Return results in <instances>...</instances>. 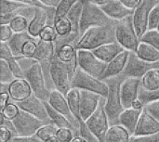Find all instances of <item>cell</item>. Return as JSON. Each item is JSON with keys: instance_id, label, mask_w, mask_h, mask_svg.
<instances>
[{"instance_id": "cell-1", "label": "cell", "mask_w": 159, "mask_h": 142, "mask_svg": "<svg viewBox=\"0 0 159 142\" xmlns=\"http://www.w3.org/2000/svg\"><path fill=\"white\" fill-rule=\"evenodd\" d=\"M117 21L99 27H92L85 32L75 45V49L94 50L105 44L116 42V26Z\"/></svg>"}, {"instance_id": "cell-2", "label": "cell", "mask_w": 159, "mask_h": 142, "mask_svg": "<svg viewBox=\"0 0 159 142\" xmlns=\"http://www.w3.org/2000/svg\"><path fill=\"white\" fill-rule=\"evenodd\" d=\"M125 78L120 74L118 76L105 80L109 87V93L106 98L105 112L108 116L110 125H118V118L125 108L122 105L120 88Z\"/></svg>"}, {"instance_id": "cell-3", "label": "cell", "mask_w": 159, "mask_h": 142, "mask_svg": "<svg viewBox=\"0 0 159 142\" xmlns=\"http://www.w3.org/2000/svg\"><path fill=\"white\" fill-rule=\"evenodd\" d=\"M114 22H116V20H111L93 0H85L80 20L81 35L92 27L105 26Z\"/></svg>"}, {"instance_id": "cell-4", "label": "cell", "mask_w": 159, "mask_h": 142, "mask_svg": "<svg viewBox=\"0 0 159 142\" xmlns=\"http://www.w3.org/2000/svg\"><path fill=\"white\" fill-rule=\"evenodd\" d=\"M72 88L90 91L104 98H107L109 93V87L105 81L87 73L79 67L72 79Z\"/></svg>"}, {"instance_id": "cell-5", "label": "cell", "mask_w": 159, "mask_h": 142, "mask_svg": "<svg viewBox=\"0 0 159 142\" xmlns=\"http://www.w3.org/2000/svg\"><path fill=\"white\" fill-rule=\"evenodd\" d=\"M116 42L124 47V49L136 52L140 45V38L135 31L132 16L117 21L116 26Z\"/></svg>"}, {"instance_id": "cell-6", "label": "cell", "mask_w": 159, "mask_h": 142, "mask_svg": "<svg viewBox=\"0 0 159 142\" xmlns=\"http://www.w3.org/2000/svg\"><path fill=\"white\" fill-rule=\"evenodd\" d=\"M24 79L32 87L33 93L42 101H48L50 92L46 84V79L42 65L39 61L35 62L28 71L24 73Z\"/></svg>"}, {"instance_id": "cell-7", "label": "cell", "mask_w": 159, "mask_h": 142, "mask_svg": "<svg viewBox=\"0 0 159 142\" xmlns=\"http://www.w3.org/2000/svg\"><path fill=\"white\" fill-rule=\"evenodd\" d=\"M50 76L55 87L65 96L72 89V75L67 63L61 61L56 56L50 63Z\"/></svg>"}, {"instance_id": "cell-8", "label": "cell", "mask_w": 159, "mask_h": 142, "mask_svg": "<svg viewBox=\"0 0 159 142\" xmlns=\"http://www.w3.org/2000/svg\"><path fill=\"white\" fill-rule=\"evenodd\" d=\"M105 103H106V98L102 97L98 109L86 122L89 130L100 142H105L106 134L111 126L104 108Z\"/></svg>"}, {"instance_id": "cell-9", "label": "cell", "mask_w": 159, "mask_h": 142, "mask_svg": "<svg viewBox=\"0 0 159 142\" xmlns=\"http://www.w3.org/2000/svg\"><path fill=\"white\" fill-rule=\"evenodd\" d=\"M77 63L84 72L99 79H102L107 68V63L97 58L91 50L87 49L77 50Z\"/></svg>"}, {"instance_id": "cell-10", "label": "cell", "mask_w": 159, "mask_h": 142, "mask_svg": "<svg viewBox=\"0 0 159 142\" xmlns=\"http://www.w3.org/2000/svg\"><path fill=\"white\" fill-rule=\"evenodd\" d=\"M153 69H159V62H148L138 57L136 52L129 51L127 66L121 74L126 78L142 79L149 71Z\"/></svg>"}, {"instance_id": "cell-11", "label": "cell", "mask_w": 159, "mask_h": 142, "mask_svg": "<svg viewBox=\"0 0 159 142\" xmlns=\"http://www.w3.org/2000/svg\"><path fill=\"white\" fill-rule=\"evenodd\" d=\"M17 131L18 137H30L36 135L37 131L45 125L43 121L20 110L19 115L12 121Z\"/></svg>"}, {"instance_id": "cell-12", "label": "cell", "mask_w": 159, "mask_h": 142, "mask_svg": "<svg viewBox=\"0 0 159 142\" xmlns=\"http://www.w3.org/2000/svg\"><path fill=\"white\" fill-rule=\"evenodd\" d=\"M159 2V0H143L140 7H138L132 15L133 25L137 33L138 37L141 38L148 31L149 16L154 7Z\"/></svg>"}, {"instance_id": "cell-13", "label": "cell", "mask_w": 159, "mask_h": 142, "mask_svg": "<svg viewBox=\"0 0 159 142\" xmlns=\"http://www.w3.org/2000/svg\"><path fill=\"white\" fill-rule=\"evenodd\" d=\"M52 108H54L57 112H59L60 113H61L62 115H64L74 126L76 136H78V130H79V125L77 123V121L75 120V118L74 117L67 98L64 94H62L61 92H60L57 89H54L50 92V96L48 101Z\"/></svg>"}, {"instance_id": "cell-14", "label": "cell", "mask_w": 159, "mask_h": 142, "mask_svg": "<svg viewBox=\"0 0 159 142\" xmlns=\"http://www.w3.org/2000/svg\"><path fill=\"white\" fill-rule=\"evenodd\" d=\"M142 87V79L126 78L120 88L121 101L125 109L132 108L133 103L139 100V92Z\"/></svg>"}, {"instance_id": "cell-15", "label": "cell", "mask_w": 159, "mask_h": 142, "mask_svg": "<svg viewBox=\"0 0 159 142\" xmlns=\"http://www.w3.org/2000/svg\"><path fill=\"white\" fill-rule=\"evenodd\" d=\"M17 104L20 108V110L29 113L30 114H32L34 117L38 118L39 120L43 121L45 124H47V125L52 124V122L49 118V115L48 113V111L46 109L44 101H42L40 99H38L34 94H33L26 100L18 102Z\"/></svg>"}, {"instance_id": "cell-16", "label": "cell", "mask_w": 159, "mask_h": 142, "mask_svg": "<svg viewBox=\"0 0 159 142\" xmlns=\"http://www.w3.org/2000/svg\"><path fill=\"white\" fill-rule=\"evenodd\" d=\"M102 97L87 90H80V113L83 121L87 122L98 109Z\"/></svg>"}, {"instance_id": "cell-17", "label": "cell", "mask_w": 159, "mask_h": 142, "mask_svg": "<svg viewBox=\"0 0 159 142\" xmlns=\"http://www.w3.org/2000/svg\"><path fill=\"white\" fill-rule=\"evenodd\" d=\"M103 12L113 20L119 21L132 16L134 10L128 8L120 0H110L106 5L101 7Z\"/></svg>"}, {"instance_id": "cell-18", "label": "cell", "mask_w": 159, "mask_h": 142, "mask_svg": "<svg viewBox=\"0 0 159 142\" xmlns=\"http://www.w3.org/2000/svg\"><path fill=\"white\" fill-rule=\"evenodd\" d=\"M157 133H159V122L143 108L133 136L155 135Z\"/></svg>"}, {"instance_id": "cell-19", "label": "cell", "mask_w": 159, "mask_h": 142, "mask_svg": "<svg viewBox=\"0 0 159 142\" xmlns=\"http://www.w3.org/2000/svg\"><path fill=\"white\" fill-rule=\"evenodd\" d=\"M8 94L11 100L18 103L26 100L34 93L31 86L25 79H15L9 85Z\"/></svg>"}, {"instance_id": "cell-20", "label": "cell", "mask_w": 159, "mask_h": 142, "mask_svg": "<svg viewBox=\"0 0 159 142\" xmlns=\"http://www.w3.org/2000/svg\"><path fill=\"white\" fill-rule=\"evenodd\" d=\"M129 55V51L124 50L117 57H116L113 60L107 63V68L102 77V80L105 81L107 79L122 74L127 66Z\"/></svg>"}, {"instance_id": "cell-21", "label": "cell", "mask_w": 159, "mask_h": 142, "mask_svg": "<svg viewBox=\"0 0 159 142\" xmlns=\"http://www.w3.org/2000/svg\"><path fill=\"white\" fill-rule=\"evenodd\" d=\"M143 110H137L134 108L125 109L118 118V125L124 126L129 132V134L133 136L138 126Z\"/></svg>"}, {"instance_id": "cell-22", "label": "cell", "mask_w": 159, "mask_h": 142, "mask_svg": "<svg viewBox=\"0 0 159 142\" xmlns=\"http://www.w3.org/2000/svg\"><path fill=\"white\" fill-rule=\"evenodd\" d=\"M29 5H24L12 0H1L0 23L1 25L9 24L11 20L18 15V11Z\"/></svg>"}, {"instance_id": "cell-23", "label": "cell", "mask_w": 159, "mask_h": 142, "mask_svg": "<svg viewBox=\"0 0 159 142\" xmlns=\"http://www.w3.org/2000/svg\"><path fill=\"white\" fill-rule=\"evenodd\" d=\"M124 50L126 49H124L122 46H120L117 42H114V43H109V44L101 46L91 51L101 60H102L105 63H109L111 60H113L116 57H117Z\"/></svg>"}, {"instance_id": "cell-24", "label": "cell", "mask_w": 159, "mask_h": 142, "mask_svg": "<svg viewBox=\"0 0 159 142\" xmlns=\"http://www.w3.org/2000/svg\"><path fill=\"white\" fill-rule=\"evenodd\" d=\"M55 55L56 47L54 42H47L39 38L37 42V52L34 59L40 63H50Z\"/></svg>"}, {"instance_id": "cell-25", "label": "cell", "mask_w": 159, "mask_h": 142, "mask_svg": "<svg viewBox=\"0 0 159 142\" xmlns=\"http://www.w3.org/2000/svg\"><path fill=\"white\" fill-rule=\"evenodd\" d=\"M34 39H37V38L33 37L28 32L17 33L13 34V36L10 38V40L8 42H7V44L8 45L14 57H21L22 56V47L25 45V43L30 40H34Z\"/></svg>"}, {"instance_id": "cell-26", "label": "cell", "mask_w": 159, "mask_h": 142, "mask_svg": "<svg viewBox=\"0 0 159 142\" xmlns=\"http://www.w3.org/2000/svg\"><path fill=\"white\" fill-rule=\"evenodd\" d=\"M66 98H67L71 112L74 117L75 118V120L77 121L78 125L81 126L85 124L86 122L83 121L81 117V113H80V90L77 88H72L66 95Z\"/></svg>"}, {"instance_id": "cell-27", "label": "cell", "mask_w": 159, "mask_h": 142, "mask_svg": "<svg viewBox=\"0 0 159 142\" xmlns=\"http://www.w3.org/2000/svg\"><path fill=\"white\" fill-rule=\"evenodd\" d=\"M131 135L129 132L120 125H113L110 126L106 137L105 142H129Z\"/></svg>"}, {"instance_id": "cell-28", "label": "cell", "mask_w": 159, "mask_h": 142, "mask_svg": "<svg viewBox=\"0 0 159 142\" xmlns=\"http://www.w3.org/2000/svg\"><path fill=\"white\" fill-rule=\"evenodd\" d=\"M44 103H45L46 109L48 111V113L49 115V118H50L52 124L57 126L59 128H71L75 132L74 126L64 115H62L61 113L57 112L54 108H52L51 105L48 101H44ZM75 135H76V133H75Z\"/></svg>"}, {"instance_id": "cell-29", "label": "cell", "mask_w": 159, "mask_h": 142, "mask_svg": "<svg viewBox=\"0 0 159 142\" xmlns=\"http://www.w3.org/2000/svg\"><path fill=\"white\" fill-rule=\"evenodd\" d=\"M138 57L148 62H159V50L149 44L140 42L136 51Z\"/></svg>"}, {"instance_id": "cell-30", "label": "cell", "mask_w": 159, "mask_h": 142, "mask_svg": "<svg viewBox=\"0 0 159 142\" xmlns=\"http://www.w3.org/2000/svg\"><path fill=\"white\" fill-rule=\"evenodd\" d=\"M84 2L85 0H79L69 11L67 14V18L70 20L72 26H73V32L80 34V20L82 16V11L84 7ZM81 36V34H80Z\"/></svg>"}, {"instance_id": "cell-31", "label": "cell", "mask_w": 159, "mask_h": 142, "mask_svg": "<svg viewBox=\"0 0 159 142\" xmlns=\"http://www.w3.org/2000/svg\"><path fill=\"white\" fill-rule=\"evenodd\" d=\"M61 61L64 63H70L77 59V49H75L74 45L66 44L62 45L56 49L55 55Z\"/></svg>"}, {"instance_id": "cell-32", "label": "cell", "mask_w": 159, "mask_h": 142, "mask_svg": "<svg viewBox=\"0 0 159 142\" xmlns=\"http://www.w3.org/2000/svg\"><path fill=\"white\" fill-rule=\"evenodd\" d=\"M142 87L147 91H155L159 89V69L149 71L142 78Z\"/></svg>"}, {"instance_id": "cell-33", "label": "cell", "mask_w": 159, "mask_h": 142, "mask_svg": "<svg viewBox=\"0 0 159 142\" xmlns=\"http://www.w3.org/2000/svg\"><path fill=\"white\" fill-rule=\"evenodd\" d=\"M54 28L57 32L58 36H61V37L67 36V35L71 34L72 33H75V32H73L72 23L67 17L56 19L54 20Z\"/></svg>"}, {"instance_id": "cell-34", "label": "cell", "mask_w": 159, "mask_h": 142, "mask_svg": "<svg viewBox=\"0 0 159 142\" xmlns=\"http://www.w3.org/2000/svg\"><path fill=\"white\" fill-rule=\"evenodd\" d=\"M29 24H30V21L25 17L20 16V15H17L16 17H14V19L9 23L14 33L27 32Z\"/></svg>"}, {"instance_id": "cell-35", "label": "cell", "mask_w": 159, "mask_h": 142, "mask_svg": "<svg viewBox=\"0 0 159 142\" xmlns=\"http://www.w3.org/2000/svg\"><path fill=\"white\" fill-rule=\"evenodd\" d=\"M15 79L7 60L0 59V83L10 84Z\"/></svg>"}, {"instance_id": "cell-36", "label": "cell", "mask_w": 159, "mask_h": 142, "mask_svg": "<svg viewBox=\"0 0 159 142\" xmlns=\"http://www.w3.org/2000/svg\"><path fill=\"white\" fill-rule=\"evenodd\" d=\"M58 130H59V127L55 126L54 124H48V125L43 126L37 131L36 135L40 140H42L43 141H46L51 138L56 137Z\"/></svg>"}, {"instance_id": "cell-37", "label": "cell", "mask_w": 159, "mask_h": 142, "mask_svg": "<svg viewBox=\"0 0 159 142\" xmlns=\"http://www.w3.org/2000/svg\"><path fill=\"white\" fill-rule=\"evenodd\" d=\"M79 0H61L60 5L55 10V20L59 18L66 17L71 8L78 2Z\"/></svg>"}, {"instance_id": "cell-38", "label": "cell", "mask_w": 159, "mask_h": 142, "mask_svg": "<svg viewBox=\"0 0 159 142\" xmlns=\"http://www.w3.org/2000/svg\"><path fill=\"white\" fill-rule=\"evenodd\" d=\"M139 100L142 101L143 106L151 102L157 101L159 100V89L155 90V91H147V90H144L141 87L140 92H139Z\"/></svg>"}, {"instance_id": "cell-39", "label": "cell", "mask_w": 159, "mask_h": 142, "mask_svg": "<svg viewBox=\"0 0 159 142\" xmlns=\"http://www.w3.org/2000/svg\"><path fill=\"white\" fill-rule=\"evenodd\" d=\"M141 42L149 44L150 46L156 47L159 50V31L155 30H148L141 38Z\"/></svg>"}, {"instance_id": "cell-40", "label": "cell", "mask_w": 159, "mask_h": 142, "mask_svg": "<svg viewBox=\"0 0 159 142\" xmlns=\"http://www.w3.org/2000/svg\"><path fill=\"white\" fill-rule=\"evenodd\" d=\"M20 108L18 106L17 103H13V102H9L7 104V106L1 112L5 118L7 120H10V121H13L20 113Z\"/></svg>"}, {"instance_id": "cell-41", "label": "cell", "mask_w": 159, "mask_h": 142, "mask_svg": "<svg viewBox=\"0 0 159 142\" xmlns=\"http://www.w3.org/2000/svg\"><path fill=\"white\" fill-rule=\"evenodd\" d=\"M39 38L30 40L25 43L22 47V56L27 58H34L37 52V42Z\"/></svg>"}, {"instance_id": "cell-42", "label": "cell", "mask_w": 159, "mask_h": 142, "mask_svg": "<svg viewBox=\"0 0 159 142\" xmlns=\"http://www.w3.org/2000/svg\"><path fill=\"white\" fill-rule=\"evenodd\" d=\"M57 37H58L57 32L54 26H51V25H47L39 34V38L47 42H55Z\"/></svg>"}, {"instance_id": "cell-43", "label": "cell", "mask_w": 159, "mask_h": 142, "mask_svg": "<svg viewBox=\"0 0 159 142\" xmlns=\"http://www.w3.org/2000/svg\"><path fill=\"white\" fill-rule=\"evenodd\" d=\"M76 137L75 132L71 128H59L56 138L60 142H71Z\"/></svg>"}, {"instance_id": "cell-44", "label": "cell", "mask_w": 159, "mask_h": 142, "mask_svg": "<svg viewBox=\"0 0 159 142\" xmlns=\"http://www.w3.org/2000/svg\"><path fill=\"white\" fill-rule=\"evenodd\" d=\"M159 24V2L152 9L150 16H149V23H148V30H155L157 29Z\"/></svg>"}, {"instance_id": "cell-45", "label": "cell", "mask_w": 159, "mask_h": 142, "mask_svg": "<svg viewBox=\"0 0 159 142\" xmlns=\"http://www.w3.org/2000/svg\"><path fill=\"white\" fill-rule=\"evenodd\" d=\"M8 65L13 73V75L16 79H24V72L21 69V67L20 66V64L18 63V61L16 60L15 58L10 59L7 60Z\"/></svg>"}, {"instance_id": "cell-46", "label": "cell", "mask_w": 159, "mask_h": 142, "mask_svg": "<svg viewBox=\"0 0 159 142\" xmlns=\"http://www.w3.org/2000/svg\"><path fill=\"white\" fill-rule=\"evenodd\" d=\"M15 59H16V60L18 61V63L20 64V66L21 67V69L23 70L24 73L26 71H28L35 62L38 61L34 58H27V57H24V56L15 57Z\"/></svg>"}, {"instance_id": "cell-47", "label": "cell", "mask_w": 159, "mask_h": 142, "mask_svg": "<svg viewBox=\"0 0 159 142\" xmlns=\"http://www.w3.org/2000/svg\"><path fill=\"white\" fill-rule=\"evenodd\" d=\"M14 32L12 31L11 27L9 24H6V25H1L0 27V40L1 42H8L10 40V38L13 36Z\"/></svg>"}, {"instance_id": "cell-48", "label": "cell", "mask_w": 159, "mask_h": 142, "mask_svg": "<svg viewBox=\"0 0 159 142\" xmlns=\"http://www.w3.org/2000/svg\"><path fill=\"white\" fill-rule=\"evenodd\" d=\"M129 142H159V133L146 136H131Z\"/></svg>"}, {"instance_id": "cell-49", "label": "cell", "mask_w": 159, "mask_h": 142, "mask_svg": "<svg viewBox=\"0 0 159 142\" xmlns=\"http://www.w3.org/2000/svg\"><path fill=\"white\" fill-rule=\"evenodd\" d=\"M15 58L12 51L10 50L8 45L5 42H1V45H0V59L2 60H8L10 59H13Z\"/></svg>"}, {"instance_id": "cell-50", "label": "cell", "mask_w": 159, "mask_h": 142, "mask_svg": "<svg viewBox=\"0 0 159 142\" xmlns=\"http://www.w3.org/2000/svg\"><path fill=\"white\" fill-rule=\"evenodd\" d=\"M144 109L159 122V100L151 102L144 106Z\"/></svg>"}, {"instance_id": "cell-51", "label": "cell", "mask_w": 159, "mask_h": 142, "mask_svg": "<svg viewBox=\"0 0 159 142\" xmlns=\"http://www.w3.org/2000/svg\"><path fill=\"white\" fill-rule=\"evenodd\" d=\"M14 138V134L7 126H0V142H9Z\"/></svg>"}, {"instance_id": "cell-52", "label": "cell", "mask_w": 159, "mask_h": 142, "mask_svg": "<svg viewBox=\"0 0 159 142\" xmlns=\"http://www.w3.org/2000/svg\"><path fill=\"white\" fill-rule=\"evenodd\" d=\"M12 142H44L40 140L37 135L30 136V137H15L12 139Z\"/></svg>"}, {"instance_id": "cell-53", "label": "cell", "mask_w": 159, "mask_h": 142, "mask_svg": "<svg viewBox=\"0 0 159 142\" xmlns=\"http://www.w3.org/2000/svg\"><path fill=\"white\" fill-rule=\"evenodd\" d=\"M128 8L131 9V10H135L138 7H140V5L142 4L143 0H120Z\"/></svg>"}, {"instance_id": "cell-54", "label": "cell", "mask_w": 159, "mask_h": 142, "mask_svg": "<svg viewBox=\"0 0 159 142\" xmlns=\"http://www.w3.org/2000/svg\"><path fill=\"white\" fill-rule=\"evenodd\" d=\"M10 96L8 93H1L0 94V111L2 112L7 104L10 102Z\"/></svg>"}, {"instance_id": "cell-55", "label": "cell", "mask_w": 159, "mask_h": 142, "mask_svg": "<svg viewBox=\"0 0 159 142\" xmlns=\"http://www.w3.org/2000/svg\"><path fill=\"white\" fill-rule=\"evenodd\" d=\"M61 0H38V2L46 7L57 8Z\"/></svg>"}, {"instance_id": "cell-56", "label": "cell", "mask_w": 159, "mask_h": 142, "mask_svg": "<svg viewBox=\"0 0 159 142\" xmlns=\"http://www.w3.org/2000/svg\"><path fill=\"white\" fill-rule=\"evenodd\" d=\"M12 1H16L24 5H29V6H34V7H44L38 2V0H12Z\"/></svg>"}, {"instance_id": "cell-57", "label": "cell", "mask_w": 159, "mask_h": 142, "mask_svg": "<svg viewBox=\"0 0 159 142\" xmlns=\"http://www.w3.org/2000/svg\"><path fill=\"white\" fill-rule=\"evenodd\" d=\"M9 85L10 84H8V83H1L0 84V94L1 93H8Z\"/></svg>"}, {"instance_id": "cell-58", "label": "cell", "mask_w": 159, "mask_h": 142, "mask_svg": "<svg viewBox=\"0 0 159 142\" xmlns=\"http://www.w3.org/2000/svg\"><path fill=\"white\" fill-rule=\"evenodd\" d=\"M132 108L137 109V110H143V109L144 108V106H143V104L142 103V101H141L140 100H137L133 103Z\"/></svg>"}, {"instance_id": "cell-59", "label": "cell", "mask_w": 159, "mask_h": 142, "mask_svg": "<svg viewBox=\"0 0 159 142\" xmlns=\"http://www.w3.org/2000/svg\"><path fill=\"white\" fill-rule=\"evenodd\" d=\"M109 1L110 0H93V2L95 4H97L98 6H100V7H102V6L106 5Z\"/></svg>"}, {"instance_id": "cell-60", "label": "cell", "mask_w": 159, "mask_h": 142, "mask_svg": "<svg viewBox=\"0 0 159 142\" xmlns=\"http://www.w3.org/2000/svg\"><path fill=\"white\" fill-rule=\"evenodd\" d=\"M71 142H88L85 139H83L82 137H80V136H76V137H75L74 138V140H72Z\"/></svg>"}, {"instance_id": "cell-61", "label": "cell", "mask_w": 159, "mask_h": 142, "mask_svg": "<svg viewBox=\"0 0 159 142\" xmlns=\"http://www.w3.org/2000/svg\"><path fill=\"white\" fill-rule=\"evenodd\" d=\"M44 142H60L58 140V139L56 138V137H54V138H51V139H49V140H46V141Z\"/></svg>"}, {"instance_id": "cell-62", "label": "cell", "mask_w": 159, "mask_h": 142, "mask_svg": "<svg viewBox=\"0 0 159 142\" xmlns=\"http://www.w3.org/2000/svg\"><path fill=\"white\" fill-rule=\"evenodd\" d=\"M157 30H158L159 31V24H158V26H157Z\"/></svg>"}, {"instance_id": "cell-63", "label": "cell", "mask_w": 159, "mask_h": 142, "mask_svg": "<svg viewBox=\"0 0 159 142\" xmlns=\"http://www.w3.org/2000/svg\"><path fill=\"white\" fill-rule=\"evenodd\" d=\"M9 142H12V141H9Z\"/></svg>"}]
</instances>
